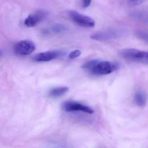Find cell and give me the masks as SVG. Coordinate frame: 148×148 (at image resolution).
I'll use <instances>...</instances> for the list:
<instances>
[{"label": "cell", "instance_id": "obj_1", "mask_svg": "<svg viewBox=\"0 0 148 148\" xmlns=\"http://www.w3.org/2000/svg\"><path fill=\"white\" fill-rule=\"evenodd\" d=\"M82 68L90 71L93 75L102 76L110 74L119 68L117 63L105 60H92L86 62Z\"/></svg>", "mask_w": 148, "mask_h": 148}, {"label": "cell", "instance_id": "obj_2", "mask_svg": "<svg viewBox=\"0 0 148 148\" xmlns=\"http://www.w3.org/2000/svg\"><path fill=\"white\" fill-rule=\"evenodd\" d=\"M120 55L127 61L148 65V52L129 48L120 51Z\"/></svg>", "mask_w": 148, "mask_h": 148}, {"label": "cell", "instance_id": "obj_3", "mask_svg": "<svg viewBox=\"0 0 148 148\" xmlns=\"http://www.w3.org/2000/svg\"><path fill=\"white\" fill-rule=\"evenodd\" d=\"M69 15L72 21L79 26L86 28H92L95 26V21L90 17L74 11H70Z\"/></svg>", "mask_w": 148, "mask_h": 148}, {"label": "cell", "instance_id": "obj_4", "mask_svg": "<svg viewBox=\"0 0 148 148\" xmlns=\"http://www.w3.org/2000/svg\"><path fill=\"white\" fill-rule=\"evenodd\" d=\"M35 49L36 46L32 41L24 40L18 42L14 45V51L17 55L26 56L33 52Z\"/></svg>", "mask_w": 148, "mask_h": 148}, {"label": "cell", "instance_id": "obj_5", "mask_svg": "<svg viewBox=\"0 0 148 148\" xmlns=\"http://www.w3.org/2000/svg\"><path fill=\"white\" fill-rule=\"evenodd\" d=\"M63 109L66 112L80 111L89 114H93L94 110L89 106L77 103L75 101H67L63 103Z\"/></svg>", "mask_w": 148, "mask_h": 148}, {"label": "cell", "instance_id": "obj_6", "mask_svg": "<svg viewBox=\"0 0 148 148\" xmlns=\"http://www.w3.org/2000/svg\"><path fill=\"white\" fill-rule=\"evenodd\" d=\"M47 14L43 10H39L29 15L24 21V25L28 27H34L46 17Z\"/></svg>", "mask_w": 148, "mask_h": 148}, {"label": "cell", "instance_id": "obj_7", "mask_svg": "<svg viewBox=\"0 0 148 148\" xmlns=\"http://www.w3.org/2000/svg\"><path fill=\"white\" fill-rule=\"evenodd\" d=\"M64 52L61 51H52L40 53L34 57V60L37 62H47L61 57Z\"/></svg>", "mask_w": 148, "mask_h": 148}, {"label": "cell", "instance_id": "obj_8", "mask_svg": "<svg viewBox=\"0 0 148 148\" xmlns=\"http://www.w3.org/2000/svg\"><path fill=\"white\" fill-rule=\"evenodd\" d=\"M118 32H106L97 33L91 36V39L97 41H106L112 39L119 36Z\"/></svg>", "mask_w": 148, "mask_h": 148}, {"label": "cell", "instance_id": "obj_9", "mask_svg": "<svg viewBox=\"0 0 148 148\" xmlns=\"http://www.w3.org/2000/svg\"><path fill=\"white\" fill-rule=\"evenodd\" d=\"M134 100L137 106L139 107H144L147 103V95L143 92L138 91L135 94Z\"/></svg>", "mask_w": 148, "mask_h": 148}, {"label": "cell", "instance_id": "obj_10", "mask_svg": "<svg viewBox=\"0 0 148 148\" xmlns=\"http://www.w3.org/2000/svg\"><path fill=\"white\" fill-rule=\"evenodd\" d=\"M69 90L66 86L58 87L51 89L49 92V96L52 97H59L64 95Z\"/></svg>", "mask_w": 148, "mask_h": 148}, {"label": "cell", "instance_id": "obj_11", "mask_svg": "<svg viewBox=\"0 0 148 148\" xmlns=\"http://www.w3.org/2000/svg\"><path fill=\"white\" fill-rule=\"evenodd\" d=\"M66 27L62 24H56L52 27V31L56 34L61 33L66 31Z\"/></svg>", "mask_w": 148, "mask_h": 148}, {"label": "cell", "instance_id": "obj_12", "mask_svg": "<svg viewBox=\"0 0 148 148\" xmlns=\"http://www.w3.org/2000/svg\"><path fill=\"white\" fill-rule=\"evenodd\" d=\"M136 35L138 38L148 43V33H147L138 31L136 32Z\"/></svg>", "mask_w": 148, "mask_h": 148}, {"label": "cell", "instance_id": "obj_13", "mask_svg": "<svg viewBox=\"0 0 148 148\" xmlns=\"http://www.w3.org/2000/svg\"><path fill=\"white\" fill-rule=\"evenodd\" d=\"M81 52L79 50H75L71 52L69 55V58L71 59H74L79 57L81 55Z\"/></svg>", "mask_w": 148, "mask_h": 148}, {"label": "cell", "instance_id": "obj_14", "mask_svg": "<svg viewBox=\"0 0 148 148\" xmlns=\"http://www.w3.org/2000/svg\"><path fill=\"white\" fill-rule=\"evenodd\" d=\"M145 1L146 0H129L128 4L130 5L135 6L143 4Z\"/></svg>", "mask_w": 148, "mask_h": 148}, {"label": "cell", "instance_id": "obj_15", "mask_svg": "<svg viewBox=\"0 0 148 148\" xmlns=\"http://www.w3.org/2000/svg\"><path fill=\"white\" fill-rule=\"evenodd\" d=\"M91 0H82V6L84 8H87L90 5Z\"/></svg>", "mask_w": 148, "mask_h": 148}]
</instances>
